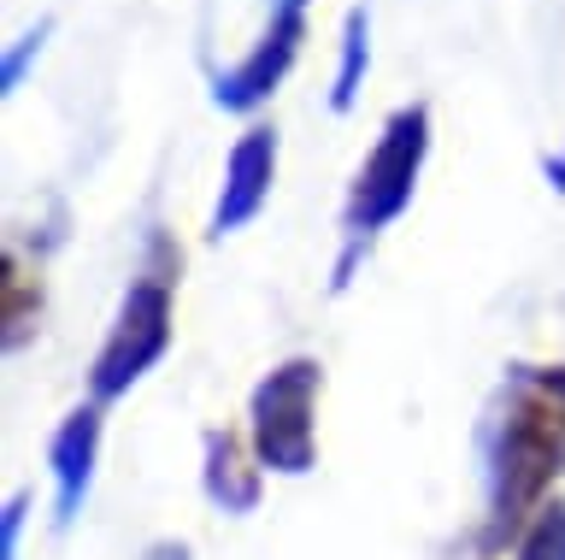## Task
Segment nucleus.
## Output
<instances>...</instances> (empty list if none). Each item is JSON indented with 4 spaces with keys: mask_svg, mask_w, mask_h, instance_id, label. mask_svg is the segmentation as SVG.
<instances>
[{
    "mask_svg": "<svg viewBox=\"0 0 565 560\" xmlns=\"http://www.w3.org/2000/svg\"><path fill=\"white\" fill-rule=\"evenodd\" d=\"M483 454V549H507L565 478V360L501 366L477 425Z\"/></svg>",
    "mask_w": 565,
    "mask_h": 560,
    "instance_id": "obj_1",
    "label": "nucleus"
},
{
    "mask_svg": "<svg viewBox=\"0 0 565 560\" xmlns=\"http://www.w3.org/2000/svg\"><path fill=\"white\" fill-rule=\"evenodd\" d=\"M177 289H183V249H177L171 231H159V224H153V231L141 236L136 277L124 284L113 325H106L95 360H88V372H83L88 401L113 408V401H124L159 360L171 355V337H177Z\"/></svg>",
    "mask_w": 565,
    "mask_h": 560,
    "instance_id": "obj_2",
    "label": "nucleus"
},
{
    "mask_svg": "<svg viewBox=\"0 0 565 560\" xmlns=\"http://www.w3.org/2000/svg\"><path fill=\"white\" fill-rule=\"evenodd\" d=\"M430 142H436V118H430V101H406L383 118L377 142L360 160L348 183V201H342V254L330 266V289L342 295L360 272V260L371 254V242L383 231H395L401 213L413 207L418 196V178L430 166Z\"/></svg>",
    "mask_w": 565,
    "mask_h": 560,
    "instance_id": "obj_3",
    "label": "nucleus"
},
{
    "mask_svg": "<svg viewBox=\"0 0 565 560\" xmlns=\"http://www.w3.org/2000/svg\"><path fill=\"white\" fill-rule=\"evenodd\" d=\"M318 401H324V360L282 355L247 390V443L271 478H307L318 466Z\"/></svg>",
    "mask_w": 565,
    "mask_h": 560,
    "instance_id": "obj_4",
    "label": "nucleus"
},
{
    "mask_svg": "<svg viewBox=\"0 0 565 560\" xmlns=\"http://www.w3.org/2000/svg\"><path fill=\"white\" fill-rule=\"evenodd\" d=\"M307 7H312V0H271L259 42L247 47L230 72L212 77V107L247 118V113H259L282 83H289V72L300 65V47H307Z\"/></svg>",
    "mask_w": 565,
    "mask_h": 560,
    "instance_id": "obj_5",
    "label": "nucleus"
},
{
    "mask_svg": "<svg viewBox=\"0 0 565 560\" xmlns=\"http://www.w3.org/2000/svg\"><path fill=\"white\" fill-rule=\"evenodd\" d=\"M277 154H282L277 125H247L236 136V148L224 154L218 201H212V213H206V236L212 242L247 231V224L265 213V201H271V189H277Z\"/></svg>",
    "mask_w": 565,
    "mask_h": 560,
    "instance_id": "obj_6",
    "label": "nucleus"
},
{
    "mask_svg": "<svg viewBox=\"0 0 565 560\" xmlns=\"http://www.w3.org/2000/svg\"><path fill=\"white\" fill-rule=\"evenodd\" d=\"M100 448H106V408L100 401H77L47 436V484H53V525L71 531L77 514L88 507L100 472Z\"/></svg>",
    "mask_w": 565,
    "mask_h": 560,
    "instance_id": "obj_7",
    "label": "nucleus"
},
{
    "mask_svg": "<svg viewBox=\"0 0 565 560\" xmlns=\"http://www.w3.org/2000/svg\"><path fill=\"white\" fill-rule=\"evenodd\" d=\"M271 472L247 443V425H206L201 431V496L230 519L259 514Z\"/></svg>",
    "mask_w": 565,
    "mask_h": 560,
    "instance_id": "obj_8",
    "label": "nucleus"
},
{
    "mask_svg": "<svg viewBox=\"0 0 565 560\" xmlns=\"http://www.w3.org/2000/svg\"><path fill=\"white\" fill-rule=\"evenodd\" d=\"M371 72V12L348 7L342 12V42H335V77H330V113H353Z\"/></svg>",
    "mask_w": 565,
    "mask_h": 560,
    "instance_id": "obj_9",
    "label": "nucleus"
},
{
    "mask_svg": "<svg viewBox=\"0 0 565 560\" xmlns=\"http://www.w3.org/2000/svg\"><path fill=\"white\" fill-rule=\"evenodd\" d=\"M7 302H0V348H7V355H18V348H24L35 330V319H42V284H35V277L24 272V254L18 249H7Z\"/></svg>",
    "mask_w": 565,
    "mask_h": 560,
    "instance_id": "obj_10",
    "label": "nucleus"
},
{
    "mask_svg": "<svg viewBox=\"0 0 565 560\" xmlns=\"http://www.w3.org/2000/svg\"><path fill=\"white\" fill-rule=\"evenodd\" d=\"M512 560H565V496H554L512 542Z\"/></svg>",
    "mask_w": 565,
    "mask_h": 560,
    "instance_id": "obj_11",
    "label": "nucleus"
},
{
    "mask_svg": "<svg viewBox=\"0 0 565 560\" xmlns=\"http://www.w3.org/2000/svg\"><path fill=\"white\" fill-rule=\"evenodd\" d=\"M47 36H53V19H35L24 36H12L7 60H0V95H18V89H24V72H30L35 60H42Z\"/></svg>",
    "mask_w": 565,
    "mask_h": 560,
    "instance_id": "obj_12",
    "label": "nucleus"
},
{
    "mask_svg": "<svg viewBox=\"0 0 565 560\" xmlns=\"http://www.w3.org/2000/svg\"><path fill=\"white\" fill-rule=\"evenodd\" d=\"M30 489L18 484L7 489V501H0V560H18V542H24V519H30Z\"/></svg>",
    "mask_w": 565,
    "mask_h": 560,
    "instance_id": "obj_13",
    "label": "nucleus"
},
{
    "mask_svg": "<svg viewBox=\"0 0 565 560\" xmlns=\"http://www.w3.org/2000/svg\"><path fill=\"white\" fill-rule=\"evenodd\" d=\"M141 560H194V549H189L183 537H159V542L141 549Z\"/></svg>",
    "mask_w": 565,
    "mask_h": 560,
    "instance_id": "obj_14",
    "label": "nucleus"
},
{
    "mask_svg": "<svg viewBox=\"0 0 565 560\" xmlns=\"http://www.w3.org/2000/svg\"><path fill=\"white\" fill-rule=\"evenodd\" d=\"M542 171H547V189H554V196H565V148H559V154H547Z\"/></svg>",
    "mask_w": 565,
    "mask_h": 560,
    "instance_id": "obj_15",
    "label": "nucleus"
}]
</instances>
